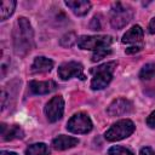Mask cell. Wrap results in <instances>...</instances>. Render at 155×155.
I'll return each instance as SVG.
<instances>
[{
  "instance_id": "cell-1",
  "label": "cell",
  "mask_w": 155,
  "mask_h": 155,
  "mask_svg": "<svg viewBox=\"0 0 155 155\" xmlns=\"http://www.w3.org/2000/svg\"><path fill=\"white\" fill-rule=\"evenodd\" d=\"M34 47V31L25 17L17 19L13 28V48L17 56L28 54Z\"/></svg>"
},
{
  "instance_id": "cell-2",
  "label": "cell",
  "mask_w": 155,
  "mask_h": 155,
  "mask_svg": "<svg viewBox=\"0 0 155 155\" xmlns=\"http://www.w3.org/2000/svg\"><path fill=\"white\" fill-rule=\"evenodd\" d=\"M116 62H108L104 63L97 68L91 69V73L93 74L92 81H91V88L92 90H103L109 85L113 78V73L116 68Z\"/></svg>"
},
{
  "instance_id": "cell-3",
  "label": "cell",
  "mask_w": 155,
  "mask_h": 155,
  "mask_svg": "<svg viewBox=\"0 0 155 155\" xmlns=\"http://www.w3.org/2000/svg\"><path fill=\"white\" fill-rule=\"evenodd\" d=\"M133 17V11L130 6L121 2H115L110 10V24L115 29L124 28Z\"/></svg>"
},
{
  "instance_id": "cell-4",
  "label": "cell",
  "mask_w": 155,
  "mask_h": 155,
  "mask_svg": "<svg viewBox=\"0 0 155 155\" xmlns=\"http://www.w3.org/2000/svg\"><path fill=\"white\" fill-rule=\"evenodd\" d=\"M134 131V124L128 120H120L115 122L107 132H105V139L109 142H115V140H121L128 136H131Z\"/></svg>"
},
{
  "instance_id": "cell-5",
  "label": "cell",
  "mask_w": 155,
  "mask_h": 155,
  "mask_svg": "<svg viewBox=\"0 0 155 155\" xmlns=\"http://www.w3.org/2000/svg\"><path fill=\"white\" fill-rule=\"evenodd\" d=\"M113 42V38L108 35H96V36H80L78 39V46L82 50H98L103 47H109Z\"/></svg>"
},
{
  "instance_id": "cell-6",
  "label": "cell",
  "mask_w": 155,
  "mask_h": 155,
  "mask_svg": "<svg viewBox=\"0 0 155 155\" xmlns=\"http://www.w3.org/2000/svg\"><path fill=\"white\" fill-rule=\"evenodd\" d=\"M67 128L73 133H87L92 130V121L85 113H78L67 124Z\"/></svg>"
},
{
  "instance_id": "cell-7",
  "label": "cell",
  "mask_w": 155,
  "mask_h": 155,
  "mask_svg": "<svg viewBox=\"0 0 155 155\" xmlns=\"http://www.w3.org/2000/svg\"><path fill=\"white\" fill-rule=\"evenodd\" d=\"M64 111V101L61 96H56L45 107V114L50 122H56L63 116Z\"/></svg>"
},
{
  "instance_id": "cell-8",
  "label": "cell",
  "mask_w": 155,
  "mask_h": 155,
  "mask_svg": "<svg viewBox=\"0 0 155 155\" xmlns=\"http://www.w3.org/2000/svg\"><path fill=\"white\" fill-rule=\"evenodd\" d=\"M82 65L78 62H67L63 63L58 68V75L62 80H68L71 78H80L81 80L85 79V75L82 74Z\"/></svg>"
},
{
  "instance_id": "cell-9",
  "label": "cell",
  "mask_w": 155,
  "mask_h": 155,
  "mask_svg": "<svg viewBox=\"0 0 155 155\" xmlns=\"http://www.w3.org/2000/svg\"><path fill=\"white\" fill-rule=\"evenodd\" d=\"M132 110H133L132 102H130L128 99H125V98H117L110 103L107 111L110 116H120V115L128 114Z\"/></svg>"
},
{
  "instance_id": "cell-10",
  "label": "cell",
  "mask_w": 155,
  "mask_h": 155,
  "mask_svg": "<svg viewBox=\"0 0 155 155\" xmlns=\"http://www.w3.org/2000/svg\"><path fill=\"white\" fill-rule=\"evenodd\" d=\"M57 87L56 82L52 80L48 81H36L33 80L29 82V90L35 94H46L52 91H54Z\"/></svg>"
},
{
  "instance_id": "cell-11",
  "label": "cell",
  "mask_w": 155,
  "mask_h": 155,
  "mask_svg": "<svg viewBox=\"0 0 155 155\" xmlns=\"http://www.w3.org/2000/svg\"><path fill=\"white\" fill-rule=\"evenodd\" d=\"M24 137V132L22 128L17 125L7 126L5 124H1V138L2 140H12V139H19Z\"/></svg>"
},
{
  "instance_id": "cell-12",
  "label": "cell",
  "mask_w": 155,
  "mask_h": 155,
  "mask_svg": "<svg viewBox=\"0 0 155 155\" xmlns=\"http://www.w3.org/2000/svg\"><path fill=\"white\" fill-rule=\"evenodd\" d=\"M78 143H79L78 138L61 134V136L56 137L52 140V147L56 150H65V149H69V148H73V147L78 145Z\"/></svg>"
},
{
  "instance_id": "cell-13",
  "label": "cell",
  "mask_w": 155,
  "mask_h": 155,
  "mask_svg": "<svg viewBox=\"0 0 155 155\" xmlns=\"http://www.w3.org/2000/svg\"><path fill=\"white\" fill-rule=\"evenodd\" d=\"M65 5L78 16H85L91 8V2L86 0H67Z\"/></svg>"
},
{
  "instance_id": "cell-14",
  "label": "cell",
  "mask_w": 155,
  "mask_h": 155,
  "mask_svg": "<svg viewBox=\"0 0 155 155\" xmlns=\"http://www.w3.org/2000/svg\"><path fill=\"white\" fill-rule=\"evenodd\" d=\"M53 68V62L46 57H36L31 64V73H47Z\"/></svg>"
},
{
  "instance_id": "cell-15",
  "label": "cell",
  "mask_w": 155,
  "mask_h": 155,
  "mask_svg": "<svg viewBox=\"0 0 155 155\" xmlns=\"http://www.w3.org/2000/svg\"><path fill=\"white\" fill-rule=\"evenodd\" d=\"M143 40V29L139 25H133L122 36L124 44H137Z\"/></svg>"
},
{
  "instance_id": "cell-16",
  "label": "cell",
  "mask_w": 155,
  "mask_h": 155,
  "mask_svg": "<svg viewBox=\"0 0 155 155\" xmlns=\"http://www.w3.org/2000/svg\"><path fill=\"white\" fill-rule=\"evenodd\" d=\"M25 155H50V149L45 143H35L25 149Z\"/></svg>"
},
{
  "instance_id": "cell-17",
  "label": "cell",
  "mask_w": 155,
  "mask_h": 155,
  "mask_svg": "<svg viewBox=\"0 0 155 155\" xmlns=\"http://www.w3.org/2000/svg\"><path fill=\"white\" fill-rule=\"evenodd\" d=\"M15 7H16V1H13V0L1 1V6H0V18H1V21L7 19L13 13Z\"/></svg>"
},
{
  "instance_id": "cell-18",
  "label": "cell",
  "mask_w": 155,
  "mask_h": 155,
  "mask_svg": "<svg viewBox=\"0 0 155 155\" xmlns=\"http://www.w3.org/2000/svg\"><path fill=\"white\" fill-rule=\"evenodd\" d=\"M154 75H155V63H148V64H145L142 68L140 73H139L140 80H149Z\"/></svg>"
},
{
  "instance_id": "cell-19",
  "label": "cell",
  "mask_w": 155,
  "mask_h": 155,
  "mask_svg": "<svg viewBox=\"0 0 155 155\" xmlns=\"http://www.w3.org/2000/svg\"><path fill=\"white\" fill-rule=\"evenodd\" d=\"M75 42H78V40H76V35L73 31L64 34L61 39V45L64 47H71Z\"/></svg>"
},
{
  "instance_id": "cell-20",
  "label": "cell",
  "mask_w": 155,
  "mask_h": 155,
  "mask_svg": "<svg viewBox=\"0 0 155 155\" xmlns=\"http://www.w3.org/2000/svg\"><path fill=\"white\" fill-rule=\"evenodd\" d=\"M110 53H111V50H110L109 47H103V48H98V50H96V51L93 52V54H92V58H91V61H92V62H98V61H101L102 58H104V57L109 56Z\"/></svg>"
},
{
  "instance_id": "cell-21",
  "label": "cell",
  "mask_w": 155,
  "mask_h": 155,
  "mask_svg": "<svg viewBox=\"0 0 155 155\" xmlns=\"http://www.w3.org/2000/svg\"><path fill=\"white\" fill-rule=\"evenodd\" d=\"M109 155H133L128 149L124 148V147H119V145H115V147H111L108 151Z\"/></svg>"
},
{
  "instance_id": "cell-22",
  "label": "cell",
  "mask_w": 155,
  "mask_h": 155,
  "mask_svg": "<svg viewBox=\"0 0 155 155\" xmlns=\"http://www.w3.org/2000/svg\"><path fill=\"white\" fill-rule=\"evenodd\" d=\"M90 28H91L92 30H99V29H101V22H99V19H98L97 16H94V17L92 18V21H91V23H90Z\"/></svg>"
},
{
  "instance_id": "cell-23",
  "label": "cell",
  "mask_w": 155,
  "mask_h": 155,
  "mask_svg": "<svg viewBox=\"0 0 155 155\" xmlns=\"http://www.w3.org/2000/svg\"><path fill=\"white\" fill-rule=\"evenodd\" d=\"M147 125H148L149 127H151V128L155 127V110L147 117Z\"/></svg>"
},
{
  "instance_id": "cell-24",
  "label": "cell",
  "mask_w": 155,
  "mask_h": 155,
  "mask_svg": "<svg viewBox=\"0 0 155 155\" xmlns=\"http://www.w3.org/2000/svg\"><path fill=\"white\" fill-rule=\"evenodd\" d=\"M140 50H142V46H138V45H136V46H131V47L126 48V53H128V54H132V53H137V52H139Z\"/></svg>"
},
{
  "instance_id": "cell-25",
  "label": "cell",
  "mask_w": 155,
  "mask_h": 155,
  "mask_svg": "<svg viewBox=\"0 0 155 155\" xmlns=\"http://www.w3.org/2000/svg\"><path fill=\"white\" fill-rule=\"evenodd\" d=\"M139 155H155V153L153 151V149H151V148L145 147V148H142V150H140Z\"/></svg>"
},
{
  "instance_id": "cell-26",
  "label": "cell",
  "mask_w": 155,
  "mask_h": 155,
  "mask_svg": "<svg viewBox=\"0 0 155 155\" xmlns=\"http://www.w3.org/2000/svg\"><path fill=\"white\" fill-rule=\"evenodd\" d=\"M148 30H149L150 34H155V17L151 18V21H150V23L148 25Z\"/></svg>"
},
{
  "instance_id": "cell-27",
  "label": "cell",
  "mask_w": 155,
  "mask_h": 155,
  "mask_svg": "<svg viewBox=\"0 0 155 155\" xmlns=\"http://www.w3.org/2000/svg\"><path fill=\"white\" fill-rule=\"evenodd\" d=\"M0 155H17V154L13 151H1Z\"/></svg>"
}]
</instances>
